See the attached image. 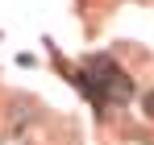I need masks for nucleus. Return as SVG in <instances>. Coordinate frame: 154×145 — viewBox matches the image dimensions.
<instances>
[{"label": "nucleus", "instance_id": "nucleus-1", "mask_svg": "<svg viewBox=\"0 0 154 145\" xmlns=\"http://www.w3.org/2000/svg\"><path fill=\"white\" fill-rule=\"evenodd\" d=\"M79 87L96 99L100 108L104 104H125V99L133 96V83L125 79V71H121L112 58H92L88 71L79 75Z\"/></svg>", "mask_w": 154, "mask_h": 145}, {"label": "nucleus", "instance_id": "nucleus-2", "mask_svg": "<svg viewBox=\"0 0 154 145\" xmlns=\"http://www.w3.org/2000/svg\"><path fill=\"white\" fill-rule=\"evenodd\" d=\"M146 108H150V116H154V96H150V99H146Z\"/></svg>", "mask_w": 154, "mask_h": 145}]
</instances>
